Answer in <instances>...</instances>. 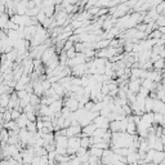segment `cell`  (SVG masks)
Instances as JSON below:
<instances>
[{"instance_id": "obj_6", "label": "cell", "mask_w": 165, "mask_h": 165, "mask_svg": "<svg viewBox=\"0 0 165 165\" xmlns=\"http://www.w3.org/2000/svg\"><path fill=\"white\" fill-rule=\"evenodd\" d=\"M125 132H126V133H129V134H132V135L137 134V124L134 121H132V120H129V121L126 123Z\"/></svg>"}, {"instance_id": "obj_17", "label": "cell", "mask_w": 165, "mask_h": 165, "mask_svg": "<svg viewBox=\"0 0 165 165\" xmlns=\"http://www.w3.org/2000/svg\"><path fill=\"white\" fill-rule=\"evenodd\" d=\"M35 17H36L37 22H39V23L41 25V23H43V22H44V19H45V18H47V16H45V13H44V12H43V10L40 9V10H39V12H37V14L35 16Z\"/></svg>"}, {"instance_id": "obj_9", "label": "cell", "mask_w": 165, "mask_h": 165, "mask_svg": "<svg viewBox=\"0 0 165 165\" xmlns=\"http://www.w3.org/2000/svg\"><path fill=\"white\" fill-rule=\"evenodd\" d=\"M111 150L118 153V155H121V156H126L129 153V148L128 147H115V148H111Z\"/></svg>"}, {"instance_id": "obj_14", "label": "cell", "mask_w": 165, "mask_h": 165, "mask_svg": "<svg viewBox=\"0 0 165 165\" xmlns=\"http://www.w3.org/2000/svg\"><path fill=\"white\" fill-rule=\"evenodd\" d=\"M25 128L30 132V133H35V132H37V128H36V124H35V121H27V124H26V126Z\"/></svg>"}, {"instance_id": "obj_20", "label": "cell", "mask_w": 165, "mask_h": 165, "mask_svg": "<svg viewBox=\"0 0 165 165\" xmlns=\"http://www.w3.org/2000/svg\"><path fill=\"white\" fill-rule=\"evenodd\" d=\"M32 2H34V4L37 5V7H41V2H43V0H32Z\"/></svg>"}, {"instance_id": "obj_12", "label": "cell", "mask_w": 165, "mask_h": 165, "mask_svg": "<svg viewBox=\"0 0 165 165\" xmlns=\"http://www.w3.org/2000/svg\"><path fill=\"white\" fill-rule=\"evenodd\" d=\"M90 146V141H89V135H81L80 137V147L88 148Z\"/></svg>"}, {"instance_id": "obj_11", "label": "cell", "mask_w": 165, "mask_h": 165, "mask_svg": "<svg viewBox=\"0 0 165 165\" xmlns=\"http://www.w3.org/2000/svg\"><path fill=\"white\" fill-rule=\"evenodd\" d=\"M152 101H153V98H151L150 96L146 97V100H145V112H151V110H152Z\"/></svg>"}, {"instance_id": "obj_7", "label": "cell", "mask_w": 165, "mask_h": 165, "mask_svg": "<svg viewBox=\"0 0 165 165\" xmlns=\"http://www.w3.org/2000/svg\"><path fill=\"white\" fill-rule=\"evenodd\" d=\"M153 124H157V125H161V126H164V124H165V118H164V114L153 112Z\"/></svg>"}, {"instance_id": "obj_3", "label": "cell", "mask_w": 165, "mask_h": 165, "mask_svg": "<svg viewBox=\"0 0 165 165\" xmlns=\"http://www.w3.org/2000/svg\"><path fill=\"white\" fill-rule=\"evenodd\" d=\"M152 112H159V114H164V101L153 98L152 101Z\"/></svg>"}, {"instance_id": "obj_13", "label": "cell", "mask_w": 165, "mask_h": 165, "mask_svg": "<svg viewBox=\"0 0 165 165\" xmlns=\"http://www.w3.org/2000/svg\"><path fill=\"white\" fill-rule=\"evenodd\" d=\"M163 67H164V58H159V59H156L155 62H152V68L153 70H163Z\"/></svg>"}, {"instance_id": "obj_16", "label": "cell", "mask_w": 165, "mask_h": 165, "mask_svg": "<svg viewBox=\"0 0 165 165\" xmlns=\"http://www.w3.org/2000/svg\"><path fill=\"white\" fill-rule=\"evenodd\" d=\"M164 9H165V3H164V0H161V2L155 7V10L157 14H164Z\"/></svg>"}, {"instance_id": "obj_2", "label": "cell", "mask_w": 165, "mask_h": 165, "mask_svg": "<svg viewBox=\"0 0 165 165\" xmlns=\"http://www.w3.org/2000/svg\"><path fill=\"white\" fill-rule=\"evenodd\" d=\"M93 123L96 124L97 128H106V129H108V123H110L108 119L102 116V115H98L97 118L93 119Z\"/></svg>"}, {"instance_id": "obj_4", "label": "cell", "mask_w": 165, "mask_h": 165, "mask_svg": "<svg viewBox=\"0 0 165 165\" xmlns=\"http://www.w3.org/2000/svg\"><path fill=\"white\" fill-rule=\"evenodd\" d=\"M165 159V152L164 151H156L155 152V155H153V157H152V161H151V164L153 165V164H156V165H159L163 160Z\"/></svg>"}, {"instance_id": "obj_19", "label": "cell", "mask_w": 165, "mask_h": 165, "mask_svg": "<svg viewBox=\"0 0 165 165\" xmlns=\"http://www.w3.org/2000/svg\"><path fill=\"white\" fill-rule=\"evenodd\" d=\"M108 92H110V88H108V85H107V82H102V86H101V94L106 96V94H108Z\"/></svg>"}, {"instance_id": "obj_8", "label": "cell", "mask_w": 165, "mask_h": 165, "mask_svg": "<svg viewBox=\"0 0 165 165\" xmlns=\"http://www.w3.org/2000/svg\"><path fill=\"white\" fill-rule=\"evenodd\" d=\"M9 21V14L7 12H3L2 14H0V30L5 29V26H7Z\"/></svg>"}, {"instance_id": "obj_15", "label": "cell", "mask_w": 165, "mask_h": 165, "mask_svg": "<svg viewBox=\"0 0 165 165\" xmlns=\"http://www.w3.org/2000/svg\"><path fill=\"white\" fill-rule=\"evenodd\" d=\"M40 103V97L36 96L35 93H31L30 94V104H32V106H36V104Z\"/></svg>"}, {"instance_id": "obj_10", "label": "cell", "mask_w": 165, "mask_h": 165, "mask_svg": "<svg viewBox=\"0 0 165 165\" xmlns=\"http://www.w3.org/2000/svg\"><path fill=\"white\" fill-rule=\"evenodd\" d=\"M41 10L44 13H45L47 17H52V16L54 14V4L52 5H47V7H43Z\"/></svg>"}, {"instance_id": "obj_1", "label": "cell", "mask_w": 165, "mask_h": 165, "mask_svg": "<svg viewBox=\"0 0 165 165\" xmlns=\"http://www.w3.org/2000/svg\"><path fill=\"white\" fill-rule=\"evenodd\" d=\"M80 133H81V125L80 124H75V125L71 124L70 126L66 128V135L67 137H72V135H79L80 137Z\"/></svg>"}, {"instance_id": "obj_5", "label": "cell", "mask_w": 165, "mask_h": 165, "mask_svg": "<svg viewBox=\"0 0 165 165\" xmlns=\"http://www.w3.org/2000/svg\"><path fill=\"white\" fill-rule=\"evenodd\" d=\"M27 121H29V119H27V116H26L25 112H21L19 116L16 119V123H17L18 128H25L26 124H27Z\"/></svg>"}, {"instance_id": "obj_18", "label": "cell", "mask_w": 165, "mask_h": 165, "mask_svg": "<svg viewBox=\"0 0 165 165\" xmlns=\"http://www.w3.org/2000/svg\"><path fill=\"white\" fill-rule=\"evenodd\" d=\"M41 86H43V90H47V89H49V88L52 86V82L48 80V78H45V79L41 80Z\"/></svg>"}]
</instances>
